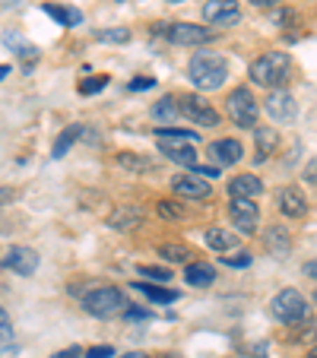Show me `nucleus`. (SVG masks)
Returning a JSON list of instances; mask_svg holds the SVG:
<instances>
[{"label":"nucleus","mask_w":317,"mask_h":358,"mask_svg":"<svg viewBox=\"0 0 317 358\" xmlns=\"http://www.w3.org/2000/svg\"><path fill=\"white\" fill-rule=\"evenodd\" d=\"M127 311V320H146V317H153L149 311H143V308H124Z\"/></svg>","instance_id":"38"},{"label":"nucleus","mask_w":317,"mask_h":358,"mask_svg":"<svg viewBox=\"0 0 317 358\" xmlns=\"http://www.w3.org/2000/svg\"><path fill=\"white\" fill-rule=\"evenodd\" d=\"M263 111L276 124H292L298 115V101L292 99V92H286V89H270L267 101H263Z\"/></svg>","instance_id":"8"},{"label":"nucleus","mask_w":317,"mask_h":358,"mask_svg":"<svg viewBox=\"0 0 317 358\" xmlns=\"http://www.w3.org/2000/svg\"><path fill=\"white\" fill-rule=\"evenodd\" d=\"M188 76L200 92H213V89L225 86L229 76V57L216 55V51H197L188 64Z\"/></svg>","instance_id":"1"},{"label":"nucleus","mask_w":317,"mask_h":358,"mask_svg":"<svg viewBox=\"0 0 317 358\" xmlns=\"http://www.w3.org/2000/svg\"><path fill=\"white\" fill-rule=\"evenodd\" d=\"M124 308H127V298H124V292L115 289V285H99V289L83 295V311H86L89 317L108 320V317H115V314H121Z\"/></svg>","instance_id":"3"},{"label":"nucleus","mask_w":317,"mask_h":358,"mask_svg":"<svg viewBox=\"0 0 317 358\" xmlns=\"http://www.w3.org/2000/svg\"><path fill=\"white\" fill-rule=\"evenodd\" d=\"M270 314L279 320V324H298V320L308 314V301H304L302 292L283 289V292H276V295H273Z\"/></svg>","instance_id":"5"},{"label":"nucleus","mask_w":317,"mask_h":358,"mask_svg":"<svg viewBox=\"0 0 317 358\" xmlns=\"http://www.w3.org/2000/svg\"><path fill=\"white\" fill-rule=\"evenodd\" d=\"M83 355L86 358H111L115 355V349H111V345H92V349L83 352Z\"/></svg>","instance_id":"36"},{"label":"nucleus","mask_w":317,"mask_h":358,"mask_svg":"<svg viewBox=\"0 0 317 358\" xmlns=\"http://www.w3.org/2000/svg\"><path fill=\"white\" fill-rule=\"evenodd\" d=\"M175 105H178V115L194 121L197 127H216L219 124L216 108L209 101H203L200 95H175Z\"/></svg>","instance_id":"7"},{"label":"nucleus","mask_w":317,"mask_h":358,"mask_svg":"<svg viewBox=\"0 0 317 358\" xmlns=\"http://www.w3.org/2000/svg\"><path fill=\"white\" fill-rule=\"evenodd\" d=\"M108 225L115 231H136L143 225V210H136V206H121V210L108 219Z\"/></svg>","instance_id":"21"},{"label":"nucleus","mask_w":317,"mask_h":358,"mask_svg":"<svg viewBox=\"0 0 317 358\" xmlns=\"http://www.w3.org/2000/svg\"><path fill=\"white\" fill-rule=\"evenodd\" d=\"M3 45H7L16 57H22V61H38V48H35L29 38H22L20 32H13V29L3 32Z\"/></svg>","instance_id":"20"},{"label":"nucleus","mask_w":317,"mask_h":358,"mask_svg":"<svg viewBox=\"0 0 317 358\" xmlns=\"http://www.w3.org/2000/svg\"><path fill=\"white\" fill-rule=\"evenodd\" d=\"M10 200H13V190H10V187H0V206H7Z\"/></svg>","instance_id":"40"},{"label":"nucleus","mask_w":317,"mask_h":358,"mask_svg":"<svg viewBox=\"0 0 317 358\" xmlns=\"http://www.w3.org/2000/svg\"><path fill=\"white\" fill-rule=\"evenodd\" d=\"M238 16H241L238 0H209V3H203V20L213 22V26H229V22H238Z\"/></svg>","instance_id":"11"},{"label":"nucleus","mask_w":317,"mask_h":358,"mask_svg":"<svg viewBox=\"0 0 317 358\" xmlns=\"http://www.w3.org/2000/svg\"><path fill=\"white\" fill-rule=\"evenodd\" d=\"M165 3H184V0H165Z\"/></svg>","instance_id":"48"},{"label":"nucleus","mask_w":317,"mask_h":358,"mask_svg":"<svg viewBox=\"0 0 317 358\" xmlns=\"http://www.w3.org/2000/svg\"><path fill=\"white\" fill-rule=\"evenodd\" d=\"M0 266L16 276H35L38 270V254L32 248H10L3 257H0Z\"/></svg>","instance_id":"10"},{"label":"nucleus","mask_w":317,"mask_h":358,"mask_svg":"<svg viewBox=\"0 0 317 358\" xmlns=\"http://www.w3.org/2000/svg\"><path fill=\"white\" fill-rule=\"evenodd\" d=\"M159 32L171 41V45H184V48H197L216 38V32L206 26H194V22H165Z\"/></svg>","instance_id":"6"},{"label":"nucleus","mask_w":317,"mask_h":358,"mask_svg":"<svg viewBox=\"0 0 317 358\" xmlns=\"http://www.w3.org/2000/svg\"><path fill=\"white\" fill-rule=\"evenodd\" d=\"M0 324H3V330H7V314L0 311Z\"/></svg>","instance_id":"46"},{"label":"nucleus","mask_w":317,"mask_h":358,"mask_svg":"<svg viewBox=\"0 0 317 358\" xmlns=\"http://www.w3.org/2000/svg\"><path fill=\"white\" fill-rule=\"evenodd\" d=\"M136 273H140V276H146V279H155V282H169V279H171V273L162 270V266H136Z\"/></svg>","instance_id":"32"},{"label":"nucleus","mask_w":317,"mask_h":358,"mask_svg":"<svg viewBox=\"0 0 317 358\" xmlns=\"http://www.w3.org/2000/svg\"><path fill=\"white\" fill-rule=\"evenodd\" d=\"M118 358H153V355H146V352H127V355H118Z\"/></svg>","instance_id":"43"},{"label":"nucleus","mask_w":317,"mask_h":358,"mask_svg":"<svg viewBox=\"0 0 317 358\" xmlns=\"http://www.w3.org/2000/svg\"><path fill=\"white\" fill-rule=\"evenodd\" d=\"M251 3H254V7H260V10H267V7H276L279 0H251Z\"/></svg>","instance_id":"41"},{"label":"nucleus","mask_w":317,"mask_h":358,"mask_svg":"<svg viewBox=\"0 0 317 358\" xmlns=\"http://www.w3.org/2000/svg\"><path fill=\"white\" fill-rule=\"evenodd\" d=\"M254 143H257L254 162H267V159H273V152H279V130L276 127H254Z\"/></svg>","instance_id":"16"},{"label":"nucleus","mask_w":317,"mask_h":358,"mask_svg":"<svg viewBox=\"0 0 317 358\" xmlns=\"http://www.w3.org/2000/svg\"><path fill=\"white\" fill-rule=\"evenodd\" d=\"M159 216H165V219H181L184 210L178 206V203H171V200H159Z\"/></svg>","instance_id":"34"},{"label":"nucleus","mask_w":317,"mask_h":358,"mask_svg":"<svg viewBox=\"0 0 317 358\" xmlns=\"http://www.w3.org/2000/svg\"><path fill=\"white\" fill-rule=\"evenodd\" d=\"M314 273H317V264H314V260H308V264H304V276L314 279Z\"/></svg>","instance_id":"42"},{"label":"nucleus","mask_w":317,"mask_h":358,"mask_svg":"<svg viewBox=\"0 0 317 358\" xmlns=\"http://www.w3.org/2000/svg\"><path fill=\"white\" fill-rule=\"evenodd\" d=\"M209 156L216 159L219 165H238L244 159V146L238 140H229V136H223V140H213V143H209Z\"/></svg>","instance_id":"15"},{"label":"nucleus","mask_w":317,"mask_h":358,"mask_svg":"<svg viewBox=\"0 0 317 358\" xmlns=\"http://www.w3.org/2000/svg\"><path fill=\"white\" fill-rule=\"evenodd\" d=\"M225 111H229V121H235L238 127L254 130L257 117H260V105H257L254 92L248 86H238L229 92V101H225Z\"/></svg>","instance_id":"4"},{"label":"nucleus","mask_w":317,"mask_h":358,"mask_svg":"<svg viewBox=\"0 0 317 358\" xmlns=\"http://www.w3.org/2000/svg\"><path fill=\"white\" fill-rule=\"evenodd\" d=\"M206 244L213 250H219V254H229L232 248H238V238L232 235L229 229H216V225H213V229H206Z\"/></svg>","instance_id":"24"},{"label":"nucleus","mask_w":317,"mask_h":358,"mask_svg":"<svg viewBox=\"0 0 317 358\" xmlns=\"http://www.w3.org/2000/svg\"><path fill=\"white\" fill-rule=\"evenodd\" d=\"M153 117L155 121H178V105H175V95H165V99H159L153 105Z\"/></svg>","instance_id":"27"},{"label":"nucleus","mask_w":317,"mask_h":358,"mask_svg":"<svg viewBox=\"0 0 317 358\" xmlns=\"http://www.w3.org/2000/svg\"><path fill=\"white\" fill-rule=\"evenodd\" d=\"M171 190L184 200H209L213 196V187H209L206 178H197V175H178L171 181Z\"/></svg>","instance_id":"12"},{"label":"nucleus","mask_w":317,"mask_h":358,"mask_svg":"<svg viewBox=\"0 0 317 358\" xmlns=\"http://www.w3.org/2000/svg\"><path fill=\"white\" fill-rule=\"evenodd\" d=\"M155 136L159 140H190V143L200 140L197 130H178V127H155Z\"/></svg>","instance_id":"29"},{"label":"nucleus","mask_w":317,"mask_h":358,"mask_svg":"<svg viewBox=\"0 0 317 358\" xmlns=\"http://www.w3.org/2000/svg\"><path fill=\"white\" fill-rule=\"evenodd\" d=\"M95 38L108 41V45H124V41H130V29H124V26H118V29H95Z\"/></svg>","instance_id":"28"},{"label":"nucleus","mask_w":317,"mask_h":358,"mask_svg":"<svg viewBox=\"0 0 317 358\" xmlns=\"http://www.w3.org/2000/svg\"><path fill=\"white\" fill-rule=\"evenodd\" d=\"M263 194V181L257 175H235L229 181V196H248V200H257Z\"/></svg>","instance_id":"17"},{"label":"nucleus","mask_w":317,"mask_h":358,"mask_svg":"<svg viewBox=\"0 0 317 358\" xmlns=\"http://www.w3.org/2000/svg\"><path fill=\"white\" fill-rule=\"evenodd\" d=\"M118 165L127 171H136V175H146V171H155V162L153 159H143L136 152H118Z\"/></svg>","instance_id":"25"},{"label":"nucleus","mask_w":317,"mask_h":358,"mask_svg":"<svg viewBox=\"0 0 317 358\" xmlns=\"http://www.w3.org/2000/svg\"><path fill=\"white\" fill-rule=\"evenodd\" d=\"M229 213H232V225H235L241 235H254L257 222H260V206L248 196H232L229 203Z\"/></svg>","instance_id":"9"},{"label":"nucleus","mask_w":317,"mask_h":358,"mask_svg":"<svg viewBox=\"0 0 317 358\" xmlns=\"http://www.w3.org/2000/svg\"><path fill=\"white\" fill-rule=\"evenodd\" d=\"M7 76H10V64H0V83L7 80Z\"/></svg>","instance_id":"44"},{"label":"nucleus","mask_w":317,"mask_h":358,"mask_svg":"<svg viewBox=\"0 0 317 358\" xmlns=\"http://www.w3.org/2000/svg\"><path fill=\"white\" fill-rule=\"evenodd\" d=\"M159 152L178 165H197V149L190 140H159Z\"/></svg>","instance_id":"14"},{"label":"nucleus","mask_w":317,"mask_h":358,"mask_svg":"<svg viewBox=\"0 0 317 358\" xmlns=\"http://www.w3.org/2000/svg\"><path fill=\"white\" fill-rule=\"evenodd\" d=\"M190 169H194V175L197 178H219V169H213V165H190Z\"/></svg>","instance_id":"37"},{"label":"nucleus","mask_w":317,"mask_h":358,"mask_svg":"<svg viewBox=\"0 0 317 358\" xmlns=\"http://www.w3.org/2000/svg\"><path fill=\"white\" fill-rule=\"evenodd\" d=\"M136 292H143V295L149 298L153 304H175L178 301V292L169 289V285H155V282H134Z\"/></svg>","instance_id":"23"},{"label":"nucleus","mask_w":317,"mask_h":358,"mask_svg":"<svg viewBox=\"0 0 317 358\" xmlns=\"http://www.w3.org/2000/svg\"><path fill=\"white\" fill-rule=\"evenodd\" d=\"M263 244H267V250H270L273 257H289L292 254V238L286 229H279V225H273V229H267V235H263Z\"/></svg>","instance_id":"18"},{"label":"nucleus","mask_w":317,"mask_h":358,"mask_svg":"<svg viewBox=\"0 0 317 358\" xmlns=\"http://www.w3.org/2000/svg\"><path fill=\"white\" fill-rule=\"evenodd\" d=\"M251 80L263 89H283L286 80L292 76V57L286 51H267L251 64Z\"/></svg>","instance_id":"2"},{"label":"nucleus","mask_w":317,"mask_h":358,"mask_svg":"<svg viewBox=\"0 0 317 358\" xmlns=\"http://www.w3.org/2000/svg\"><path fill=\"white\" fill-rule=\"evenodd\" d=\"M276 203H279V213L289 216V219H304L308 216V210H311L308 196H304L298 187H283L276 194Z\"/></svg>","instance_id":"13"},{"label":"nucleus","mask_w":317,"mask_h":358,"mask_svg":"<svg viewBox=\"0 0 317 358\" xmlns=\"http://www.w3.org/2000/svg\"><path fill=\"white\" fill-rule=\"evenodd\" d=\"M155 86V76H140V80H130V92H143V89H153Z\"/></svg>","instance_id":"35"},{"label":"nucleus","mask_w":317,"mask_h":358,"mask_svg":"<svg viewBox=\"0 0 317 358\" xmlns=\"http://www.w3.org/2000/svg\"><path fill=\"white\" fill-rule=\"evenodd\" d=\"M314 171H317V165L311 162V165H308V184H314Z\"/></svg>","instance_id":"45"},{"label":"nucleus","mask_w":317,"mask_h":358,"mask_svg":"<svg viewBox=\"0 0 317 358\" xmlns=\"http://www.w3.org/2000/svg\"><path fill=\"white\" fill-rule=\"evenodd\" d=\"M111 83V76H105V73H95V76H89V80H83L80 83V92L83 95H95V92H101V89Z\"/></svg>","instance_id":"31"},{"label":"nucleus","mask_w":317,"mask_h":358,"mask_svg":"<svg viewBox=\"0 0 317 358\" xmlns=\"http://www.w3.org/2000/svg\"><path fill=\"white\" fill-rule=\"evenodd\" d=\"M41 13H48L51 20H57V26L76 29L83 22V13L76 7H64V3H41Z\"/></svg>","instance_id":"19"},{"label":"nucleus","mask_w":317,"mask_h":358,"mask_svg":"<svg viewBox=\"0 0 317 358\" xmlns=\"http://www.w3.org/2000/svg\"><path fill=\"white\" fill-rule=\"evenodd\" d=\"M80 355H83L80 345H70V349H61L57 355H51V358H80Z\"/></svg>","instance_id":"39"},{"label":"nucleus","mask_w":317,"mask_h":358,"mask_svg":"<svg viewBox=\"0 0 317 358\" xmlns=\"http://www.w3.org/2000/svg\"><path fill=\"white\" fill-rule=\"evenodd\" d=\"M251 260H254V257H251L248 250H235V254H225L223 264L225 266H238V270H241V266H251Z\"/></svg>","instance_id":"33"},{"label":"nucleus","mask_w":317,"mask_h":358,"mask_svg":"<svg viewBox=\"0 0 317 358\" xmlns=\"http://www.w3.org/2000/svg\"><path fill=\"white\" fill-rule=\"evenodd\" d=\"M159 254H162L165 260H171V264H188L190 250L184 248V244H162V248H159Z\"/></svg>","instance_id":"30"},{"label":"nucleus","mask_w":317,"mask_h":358,"mask_svg":"<svg viewBox=\"0 0 317 358\" xmlns=\"http://www.w3.org/2000/svg\"><path fill=\"white\" fill-rule=\"evenodd\" d=\"M159 358H178V355H171V352H165V355H159Z\"/></svg>","instance_id":"47"},{"label":"nucleus","mask_w":317,"mask_h":358,"mask_svg":"<svg viewBox=\"0 0 317 358\" xmlns=\"http://www.w3.org/2000/svg\"><path fill=\"white\" fill-rule=\"evenodd\" d=\"M184 279H188V285H194V289H209V285L216 282V270L209 264H188Z\"/></svg>","instance_id":"22"},{"label":"nucleus","mask_w":317,"mask_h":358,"mask_svg":"<svg viewBox=\"0 0 317 358\" xmlns=\"http://www.w3.org/2000/svg\"><path fill=\"white\" fill-rule=\"evenodd\" d=\"M80 134H83V127H80V124H70V127L64 130L61 136H57L55 149H51V156H55V159H64V156H67V152H70V146H73V143L80 140Z\"/></svg>","instance_id":"26"}]
</instances>
